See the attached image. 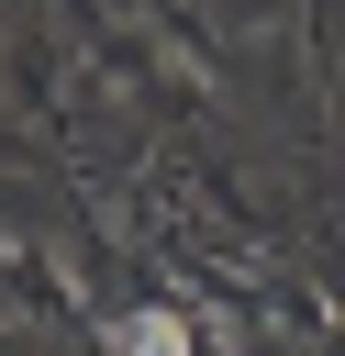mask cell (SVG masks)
Here are the masks:
<instances>
[{"mask_svg":"<svg viewBox=\"0 0 345 356\" xmlns=\"http://www.w3.org/2000/svg\"><path fill=\"white\" fill-rule=\"evenodd\" d=\"M122 356H189V334H178V312H134L122 334H111Z\"/></svg>","mask_w":345,"mask_h":356,"instance_id":"cell-1","label":"cell"}]
</instances>
